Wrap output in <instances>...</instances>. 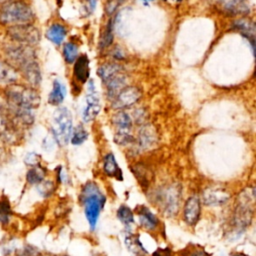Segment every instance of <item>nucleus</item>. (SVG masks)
<instances>
[{"instance_id":"f257e3e1","label":"nucleus","mask_w":256,"mask_h":256,"mask_svg":"<svg viewBox=\"0 0 256 256\" xmlns=\"http://www.w3.org/2000/svg\"><path fill=\"white\" fill-rule=\"evenodd\" d=\"M80 202L83 204L84 213L90 228L95 229L106 198L95 182H87L80 192Z\"/></svg>"},{"instance_id":"f03ea898","label":"nucleus","mask_w":256,"mask_h":256,"mask_svg":"<svg viewBox=\"0 0 256 256\" xmlns=\"http://www.w3.org/2000/svg\"><path fill=\"white\" fill-rule=\"evenodd\" d=\"M4 97L7 106L35 110L39 107L41 98L37 90L31 86L14 83L5 87Z\"/></svg>"},{"instance_id":"7ed1b4c3","label":"nucleus","mask_w":256,"mask_h":256,"mask_svg":"<svg viewBox=\"0 0 256 256\" xmlns=\"http://www.w3.org/2000/svg\"><path fill=\"white\" fill-rule=\"evenodd\" d=\"M34 18L33 9L24 0H11L0 5V24L4 26L32 23Z\"/></svg>"},{"instance_id":"20e7f679","label":"nucleus","mask_w":256,"mask_h":256,"mask_svg":"<svg viewBox=\"0 0 256 256\" xmlns=\"http://www.w3.org/2000/svg\"><path fill=\"white\" fill-rule=\"evenodd\" d=\"M52 134L54 140L60 145H66L73 130L72 114L66 107H58L52 117Z\"/></svg>"},{"instance_id":"39448f33","label":"nucleus","mask_w":256,"mask_h":256,"mask_svg":"<svg viewBox=\"0 0 256 256\" xmlns=\"http://www.w3.org/2000/svg\"><path fill=\"white\" fill-rule=\"evenodd\" d=\"M255 189H247L241 193L234 212V223L238 228H246L252 221L254 213Z\"/></svg>"},{"instance_id":"423d86ee","label":"nucleus","mask_w":256,"mask_h":256,"mask_svg":"<svg viewBox=\"0 0 256 256\" xmlns=\"http://www.w3.org/2000/svg\"><path fill=\"white\" fill-rule=\"evenodd\" d=\"M6 34L12 42L31 47L38 44L41 38L40 31L32 23L9 26L7 27Z\"/></svg>"},{"instance_id":"0eeeda50","label":"nucleus","mask_w":256,"mask_h":256,"mask_svg":"<svg viewBox=\"0 0 256 256\" xmlns=\"http://www.w3.org/2000/svg\"><path fill=\"white\" fill-rule=\"evenodd\" d=\"M4 52L10 63L17 70L29 62L36 61V54L31 46L12 42L4 48Z\"/></svg>"},{"instance_id":"6e6552de","label":"nucleus","mask_w":256,"mask_h":256,"mask_svg":"<svg viewBox=\"0 0 256 256\" xmlns=\"http://www.w3.org/2000/svg\"><path fill=\"white\" fill-rule=\"evenodd\" d=\"M100 99L93 80L88 81L87 93L85 96V105L82 110V118L85 122L94 120L100 112Z\"/></svg>"},{"instance_id":"1a4fd4ad","label":"nucleus","mask_w":256,"mask_h":256,"mask_svg":"<svg viewBox=\"0 0 256 256\" xmlns=\"http://www.w3.org/2000/svg\"><path fill=\"white\" fill-rule=\"evenodd\" d=\"M180 197V188L177 185H170L160 191L159 202L167 214L173 215L178 211Z\"/></svg>"},{"instance_id":"9d476101","label":"nucleus","mask_w":256,"mask_h":256,"mask_svg":"<svg viewBox=\"0 0 256 256\" xmlns=\"http://www.w3.org/2000/svg\"><path fill=\"white\" fill-rule=\"evenodd\" d=\"M142 96L141 90L136 86L124 87L115 97L112 99V107L114 109H125L131 107L139 101Z\"/></svg>"},{"instance_id":"9b49d317","label":"nucleus","mask_w":256,"mask_h":256,"mask_svg":"<svg viewBox=\"0 0 256 256\" xmlns=\"http://www.w3.org/2000/svg\"><path fill=\"white\" fill-rule=\"evenodd\" d=\"M19 126L6 113L0 111V139L3 142L14 144L19 140Z\"/></svg>"},{"instance_id":"f8f14e48","label":"nucleus","mask_w":256,"mask_h":256,"mask_svg":"<svg viewBox=\"0 0 256 256\" xmlns=\"http://www.w3.org/2000/svg\"><path fill=\"white\" fill-rule=\"evenodd\" d=\"M230 199L229 192L221 187L212 185L207 187L202 193V200L205 205L219 206L226 203Z\"/></svg>"},{"instance_id":"ddd939ff","label":"nucleus","mask_w":256,"mask_h":256,"mask_svg":"<svg viewBox=\"0 0 256 256\" xmlns=\"http://www.w3.org/2000/svg\"><path fill=\"white\" fill-rule=\"evenodd\" d=\"M200 215H201V201H200L199 197H197L195 195L190 196L186 200L184 209H183L184 221L188 225L193 226L199 221Z\"/></svg>"},{"instance_id":"4468645a","label":"nucleus","mask_w":256,"mask_h":256,"mask_svg":"<svg viewBox=\"0 0 256 256\" xmlns=\"http://www.w3.org/2000/svg\"><path fill=\"white\" fill-rule=\"evenodd\" d=\"M157 142V133L153 125L142 124L138 132L137 138V148L141 151L148 150L152 148Z\"/></svg>"},{"instance_id":"2eb2a0df","label":"nucleus","mask_w":256,"mask_h":256,"mask_svg":"<svg viewBox=\"0 0 256 256\" xmlns=\"http://www.w3.org/2000/svg\"><path fill=\"white\" fill-rule=\"evenodd\" d=\"M18 71H19V74H21L23 78L27 81L29 86L36 88L41 84V80H42L41 70L37 61H32L27 63L26 65L19 68Z\"/></svg>"},{"instance_id":"dca6fc26","label":"nucleus","mask_w":256,"mask_h":256,"mask_svg":"<svg viewBox=\"0 0 256 256\" xmlns=\"http://www.w3.org/2000/svg\"><path fill=\"white\" fill-rule=\"evenodd\" d=\"M233 29L237 30L243 37H245L251 45L252 51L255 47V24L249 19H237L232 24Z\"/></svg>"},{"instance_id":"f3484780","label":"nucleus","mask_w":256,"mask_h":256,"mask_svg":"<svg viewBox=\"0 0 256 256\" xmlns=\"http://www.w3.org/2000/svg\"><path fill=\"white\" fill-rule=\"evenodd\" d=\"M19 71L6 60H0V85H11L17 83L19 79Z\"/></svg>"},{"instance_id":"a211bd4d","label":"nucleus","mask_w":256,"mask_h":256,"mask_svg":"<svg viewBox=\"0 0 256 256\" xmlns=\"http://www.w3.org/2000/svg\"><path fill=\"white\" fill-rule=\"evenodd\" d=\"M127 78L126 75L122 72L116 74L112 78H110L108 81L104 83L106 90H107V96L110 100L114 99V97L124 88L127 86Z\"/></svg>"},{"instance_id":"6ab92c4d","label":"nucleus","mask_w":256,"mask_h":256,"mask_svg":"<svg viewBox=\"0 0 256 256\" xmlns=\"http://www.w3.org/2000/svg\"><path fill=\"white\" fill-rule=\"evenodd\" d=\"M74 76L76 79L82 83L87 82L90 76V66H89V58L87 55L83 54L77 57L74 62Z\"/></svg>"},{"instance_id":"aec40b11","label":"nucleus","mask_w":256,"mask_h":256,"mask_svg":"<svg viewBox=\"0 0 256 256\" xmlns=\"http://www.w3.org/2000/svg\"><path fill=\"white\" fill-rule=\"evenodd\" d=\"M222 8L232 15L246 14L249 12V1L248 0H219Z\"/></svg>"},{"instance_id":"412c9836","label":"nucleus","mask_w":256,"mask_h":256,"mask_svg":"<svg viewBox=\"0 0 256 256\" xmlns=\"http://www.w3.org/2000/svg\"><path fill=\"white\" fill-rule=\"evenodd\" d=\"M137 215L140 225L147 230H154L159 225L158 218L150 211L149 208L141 206L137 210Z\"/></svg>"},{"instance_id":"4be33fe9","label":"nucleus","mask_w":256,"mask_h":256,"mask_svg":"<svg viewBox=\"0 0 256 256\" xmlns=\"http://www.w3.org/2000/svg\"><path fill=\"white\" fill-rule=\"evenodd\" d=\"M103 171L109 176L116 178L117 180H122V171L117 164L115 156L113 153H108L103 158Z\"/></svg>"},{"instance_id":"5701e85b","label":"nucleus","mask_w":256,"mask_h":256,"mask_svg":"<svg viewBox=\"0 0 256 256\" xmlns=\"http://www.w3.org/2000/svg\"><path fill=\"white\" fill-rule=\"evenodd\" d=\"M67 34L66 27L60 23L51 24L46 31V38L55 45H60Z\"/></svg>"},{"instance_id":"b1692460","label":"nucleus","mask_w":256,"mask_h":256,"mask_svg":"<svg viewBox=\"0 0 256 256\" xmlns=\"http://www.w3.org/2000/svg\"><path fill=\"white\" fill-rule=\"evenodd\" d=\"M123 71V68L120 64L114 63V62H108L104 63L99 66L98 68V76L101 79L102 83L104 84L106 81H108L110 78L115 76L116 74L120 73Z\"/></svg>"},{"instance_id":"393cba45","label":"nucleus","mask_w":256,"mask_h":256,"mask_svg":"<svg viewBox=\"0 0 256 256\" xmlns=\"http://www.w3.org/2000/svg\"><path fill=\"white\" fill-rule=\"evenodd\" d=\"M66 96V87L65 85L59 81V80H54L53 81V85H52V89L49 93L48 96V102L51 105L57 106L60 105L64 98Z\"/></svg>"},{"instance_id":"a878e982","label":"nucleus","mask_w":256,"mask_h":256,"mask_svg":"<svg viewBox=\"0 0 256 256\" xmlns=\"http://www.w3.org/2000/svg\"><path fill=\"white\" fill-rule=\"evenodd\" d=\"M112 121H113V124L115 125L117 131H131L132 130L133 120H132L131 116L123 110L117 112L114 115Z\"/></svg>"},{"instance_id":"bb28decb","label":"nucleus","mask_w":256,"mask_h":256,"mask_svg":"<svg viewBox=\"0 0 256 256\" xmlns=\"http://www.w3.org/2000/svg\"><path fill=\"white\" fill-rule=\"evenodd\" d=\"M46 169L42 166L36 165L31 167L26 173V180L31 185H37L45 179Z\"/></svg>"},{"instance_id":"cd10ccee","label":"nucleus","mask_w":256,"mask_h":256,"mask_svg":"<svg viewBox=\"0 0 256 256\" xmlns=\"http://www.w3.org/2000/svg\"><path fill=\"white\" fill-rule=\"evenodd\" d=\"M132 171L135 175V178L138 179L139 183L142 186L147 187L149 185V182H150V179H151V174L145 166L137 164V165L134 166V168H132Z\"/></svg>"},{"instance_id":"c85d7f7f","label":"nucleus","mask_w":256,"mask_h":256,"mask_svg":"<svg viewBox=\"0 0 256 256\" xmlns=\"http://www.w3.org/2000/svg\"><path fill=\"white\" fill-rule=\"evenodd\" d=\"M87 138H88L87 130L82 125H78L77 127H75L74 130H72L70 141L73 145H80L83 142H85Z\"/></svg>"},{"instance_id":"c756f323","label":"nucleus","mask_w":256,"mask_h":256,"mask_svg":"<svg viewBox=\"0 0 256 256\" xmlns=\"http://www.w3.org/2000/svg\"><path fill=\"white\" fill-rule=\"evenodd\" d=\"M63 56L67 63H74L78 57V47L74 43H66L63 47Z\"/></svg>"},{"instance_id":"7c9ffc66","label":"nucleus","mask_w":256,"mask_h":256,"mask_svg":"<svg viewBox=\"0 0 256 256\" xmlns=\"http://www.w3.org/2000/svg\"><path fill=\"white\" fill-rule=\"evenodd\" d=\"M135 138L131 131H116L114 135V142L121 146L130 145L135 142Z\"/></svg>"},{"instance_id":"2f4dec72","label":"nucleus","mask_w":256,"mask_h":256,"mask_svg":"<svg viewBox=\"0 0 256 256\" xmlns=\"http://www.w3.org/2000/svg\"><path fill=\"white\" fill-rule=\"evenodd\" d=\"M117 218L121 221L124 225H130L134 223V214L132 210L125 205H122L117 210Z\"/></svg>"},{"instance_id":"473e14b6","label":"nucleus","mask_w":256,"mask_h":256,"mask_svg":"<svg viewBox=\"0 0 256 256\" xmlns=\"http://www.w3.org/2000/svg\"><path fill=\"white\" fill-rule=\"evenodd\" d=\"M12 216V208L6 199H0V224L6 225L9 223Z\"/></svg>"},{"instance_id":"72a5a7b5","label":"nucleus","mask_w":256,"mask_h":256,"mask_svg":"<svg viewBox=\"0 0 256 256\" xmlns=\"http://www.w3.org/2000/svg\"><path fill=\"white\" fill-rule=\"evenodd\" d=\"M112 42H113V21L111 20L107 24V26L100 38L99 46H100V48L104 49V48L109 47L112 44Z\"/></svg>"},{"instance_id":"f704fd0d","label":"nucleus","mask_w":256,"mask_h":256,"mask_svg":"<svg viewBox=\"0 0 256 256\" xmlns=\"http://www.w3.org/2000/svg\"><path fill=\"white\" fill-rule=\"evenodd\" d=\"M37 186V191L38 193L44 197V198H47V197H50L54 191H55V184L53 181L51 180H43L41 181L39 184L36 185Z\"/></svg>"},{"instance_id":"c9c22d12","label":"nucleus","mask_w":256,"mask_h":256,"mask_svg":"<svg viewBox=\"0 0 256 256\" xmlns=\"http://www.w3.org/2000/svg\"><path fill=\"white\" fill-rule=\"evenodd\" d=\"M40 159H41V157H40L37 153H35V152H29V153L26 154V156H25V158H24V162H25L27 165L33 167V166L39 165Z\"/></svg>"},{"instance_id":"e433bc0d","label":"nucleus","mask_w":256,"mask_h":256,"mask_svg":"<svg viewBox=\"0 0 256 256\" xmlns=\"http://www.w3.org/2000/svg\"><path fill=\"white\" fill-rule=\"evenodd\" d=\"M134 121L136 123H143L145 121V117H144V110L143 109H137L134 111Z\"/></svg>"},{"instance_id":"4c0bfd02","label":"nucleus","mask_w":256,"mask_h":256,"mask_svg":"<svg viewBox=\"0 0 256 256\" xmlns=\"http://www.w3.org/2000/svg\"><path fill=\"white\" fill-rule=\"evenodd\" d=\"M96 3H97V0H85V11L90 14L94 11L95 7H96Z\"/></svg>"},{"instance_id":"58836bf2","label":"nucleus","mask_w":256,"mask_h":256,"mask_svg":"<svg viewBox=\"0 0 256 256\" xmlns=\"http://www.w3.org/2000/svg\"><path fill=\"white\" fill-rule=\"evenodd\" d=\"M153 256H172V252L169 248H159L153 253Z\"/></svg>"},{"instance_id":"ea45409f","label":"nucleus","mask_w":256,"mask_h":256,"mask_svg":"<svg viewBox=\"0 0 256 256\" xmlns=\"http://www.w3.org/2000/svg\"><path fill=\"white\" fill-rule=\"evenodd\" d=\"M188 256H209V254L204 249L193 250Z\"/></svg>"},{"instance_id":"a19ab883","label":"nucleus","mask_w":256,"mask_h":256,"mask_svg":"<svg viewBox=\"0 0 256 256\" xmlns=\"http://www.w3.org/2000/svg\"><path fill=\"white\" fill-rule=\"evenodd\" d=\"M8 1H11V0H0V5L3 4V3H5V2H8Z\"/></svg>"},{"instance_id":"79ce46f5","label":"nucleus","mask_w":256,"mask_h":256,"mask_svg":"<svg viewBox=\"0 0 256 256\" xmlns=\"http://www.w3.org/2000/svg\"><path fill=\"white\" fill-rule=\"evenodd\" d=\"M143 1V3H145V4H147L149 1H152V0H142Z\"/></svg>"},{"instance_id":"37998d69","label":"nucleus","mask_w":256,"mask_h":256,"mask_svg":"<svg viewBox=\"0 0 256 256\" xmlns=\"http://www.w3.org/2000/svg\"><path fill=\"white\" fill-rule=\"evenodd\" d=\"M233 256H246V255H244V254H235Z\"/></svg>"}]
</instances>
